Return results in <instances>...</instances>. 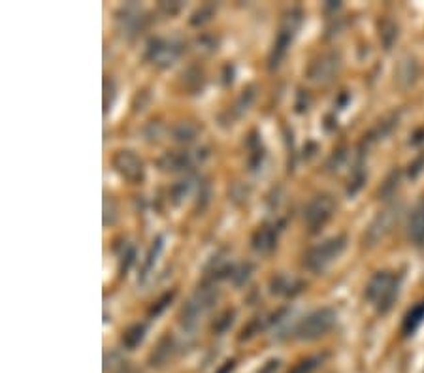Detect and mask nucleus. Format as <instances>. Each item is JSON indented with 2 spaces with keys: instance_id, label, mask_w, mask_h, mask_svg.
Returning a JSON list of instances; mask_svg holds the SVG:
<instances>
[{
  "instance_id": "19",
  "label": "nucleus",
  "mask_w": 424,
  "mask_h": 373,
  "mask_svg": "<svg viewBox=\"0 0 424 373\" xmlns=\"http://www.w3.org/2000/svg\"><path fill=\"white\" fill-rule=\"evenodd\" d=\"M324 359H326V354H315V356L302 359L288 370V373H315L319 366L324 362Z\"/></svg>"
},
{
  "instance_id": "16",
  "label": "nucleus",
  "mask_w": 424,
  "mask_h": 373,
  "mask_svg": "<svg viewBox=\"0 0 424 373\" xmlns=\"http://www.w3.org/2000/svg\"><path fill=\"white\" fill-rule=\"evenodd\" d=\"M145 324H132V326H129L127 330L123 332V337H121V343L123 347L127 349V351H134L136 347H140L142 345V341H144L145 337Z\"/></svg>"
},
{
  "instance_id": "26",
  "label": "nucleus",
  "mask_w": 424,
  "mask_h": 373,
  "mask_svg": "<svg viewBox=\"0 0 424 373\" xmlns=\"http://www.w3.org/2000/svg\"><path fill=\"white\" fill-rule=\"evenodd\" d=\"M173 296H176V292H166V295L162 296V298H160V300H158L157 303H155V306H153L151 317L160 315V313H162V311H165V309L168 308V303H170V301L173 300Z\"/></svg>"
},
{
  "instance_id": "24",
  "label": "nucleus",
  "mask_w": 424,
  "mask_h": 373,
  "mask_svg": "<svg viewBox=\"0 0 424 373\" xmlns=\"http://www.w3.org/2000/svg\"><path fill=\"white\" fill-rule=\"evenodd\" d=\"M232 321H234V311H224L223 315L219 317V319H215V323H213V332L223 334V332H226L231 328Z\"/></svg>"
},
{
  "instance_id": "25",
  "label": "nucleus",
  "mask_w": 424,
  "mask_h": 373,
  "mask_svg": "<svg viewBox=\"0 0 424 373\" xmlns=\"http://www.w3.org/2000/svg\"><path fill=\"white\" fill-rule=\"evenodd\" d=\"M116 211H117L116 202L112 200L109 196H106V198H104V224H106V226L116 223L117 219Z\"/></svg>"
},
{
  "instance_id": "20",
  "label": "nucleus",
  "mask_w": 424,
  "mask_h": 373,
  "mask_svg": "<svg viewBox=\"0 0 424 373\" xmlns=\"http://www.w3.org/2000/svg\"><path fill=\"white\" fill-rule=\"evenodd\" d=\"M251 272H253V264H249V262H245V264H240V266H236V268H232L231 277H232V281H234V285H236V287L244 285L245 281L249 279Z\"/></svg>"
},
{
  "instance_id": "10",
  "label": "nucleus",
  "mask_w": 424,
  "mask_h": 373,
  "mask_svg": "<svg viewBox=\"0 0 424 373\" xmlns=\"http://www.w3.org/2000/svg\"><path fill=\"white\" fill-rule=\"evenodd\" d=\"M339 66H341V61H339L336 53H324L309 65L308 76L315 83H328V81L336 78V74L339 72Z\"/></svg>"
},
{
  "instance_id": "18",
  "label": "nucleus",
  "mask_w": 424,
  "mask_h": 373,
  "mask_svg": "<svg viewBox=\"0 0 424 373\" xmlns=\"http://www.w3.org/2000/svg\"><path fill=\"white\" fill-rule=\"evenodd\" d=\"M417 78V63L413 58H405L402 61V65L398 68V81L402 87H410L415 83Z\"/></svg>"
},
{
  "instance_id": "12",
  "label": "nucleus",
  "mask_w": 424,
  "mask_h": 373,
  "mask_svg": "<svg viewBox=\"0 0 424 373\" xmlns=\"http://www.w3.org/2000/svg\"><path fill=\"white\" fill-rule=\"evenodd\" d=\"M304 285L302 281L296 279V277H293V275H287V273H279V275H275L272 281H270V290H272V295L275 296H296L300 295L304 290Z\"/></svg>"
},
{
  "instance_id": "21",
  "label": "nucleus",
  "mask_w": 424,
  "mask_h": 373,
  "mask_svg": "<svg viewBox=\"0 0 424 373\" xmlns=\"http://www.w3.org/2000/svg\"><path fill=\"white\" fill-rule=\"evenodd\" d=\"M379 36H381L385 47L390 50V45H392L396 38H398V27H396L392 21H385L381 25V32H379Z\"/></svg>"
},
{
  "instance_id": "7",
  "label": "nucleus",
  "mask_w": 424,
  "mask_h": 373,
  "mask_svg": "<svg viewBox=\"0 0 424 373\" xmlns=\"http://www.w3.org/2000/svg\"><path fill=\"white\" fill-rule=\"evenodd\" d=\"M300 21H302L300 19V12H293V14L287 15L279 34H277L275 42H273L272 53H270V68H277L281 65V61L285 58L288 47H290V42L295 38L296 29L300 27Z\"/></svg>"
},
{
  "instance_id": "2",
  "label": "nucleus",
  "mask_w": 424,
  "mask_h": 373,
  "mask_svg": "<svg viewBox=\"0 0 424 373\" xmlns=\"http://www.w3.org/2000/svg\"><path fill=\"white\" fill-rule=\"evenodd\" d=\"M346 236H334L328 237V239H323L321 244L313 245V247L306 253L304 264H306L309 272L324 273L341 257V253L346 251Z\"/></svg>"
},
{
  "instance_id": "1",
  "label": "nucleus",
  "mask_w": 424,
  "mask_h": 373,
  "mask_svg": "<svg viewBox=\"0 0 424 373\" xmlns=\"http://www.w3.org/2000/svg\"><path fill=\"white\" fill-rule=\"evenodd\" d=\"M400 292V277L392 272H377L366 287V298L377 313H388Z\"/></svg>"
},
{
  "instance_id": "11",
  "label": "nucleus",
  "mask_w": 424,
  "mask_h": 373,
  "mask_svg": "<svg viewBox=\"0 0 424 373\" xmlns=\"http://www.w3.org/2000/svg\"><path fill=\"white\" fill-rule=\"evenodd\" d=\"M251 245L253 249L260 255H270L277 245V228L270 226V224L257 228L251 237Z\"/></svg>"
},
{
  "instance_id": "15",
  "label": "nucleus",
  "mask_w": 424,
  "mask_h": 373,
  "mask_svg": "<svg viewBox=\"0 0 424 373\" xmlns=\"http://www.w3.org/2000/svg\"><path fill=\"white\" fill-rule=\"evenodd\" d=\"M158 166L165 172H181L191 166V157L189 153H166L165 157L158 160Z\"/></svg>"
},
{
  "instance_id": "14",
  "label": "nucleus",
  "mask_w": 424,
  "mask_h": 373,
  "mask_svg": "<svg viewBox=\"0 0 424 373\" xmlns=\"http://www.w3.org/2000/svg\"><path fill=\"white\" fill-rule=\"evenodd\" d=\"M119 23H121V29L125 30V34H136L138 30L144 29L145 17L136 8H127L123 12V17H119Z\"/></svg>"
},
{
  "instance_id": "23",
  "label": "nucleus",
  "mask_w": 424,
  "mask_h": 373,
  "mask_svg": "<svg viewBox=\"0 0 424 373\" xmlns=\"http://www.w3.org/2000/svg\"><path fill=\"white\" fill-rule=\"evenodd\" d=\"M160 251H162V237H157V242H153L151 251H149V255H147V262H145L144 275H147V273L151 272L153 264L157 262V259H158V255H160Z\"/></svg>"
},
{
  "instance_id": "4",
  "label": "nucleus",
  "mask_w": 424,
  "mask_h": 373,
  "mask_svg": "<svg viewBox=\"0 0 424 373\" xmlns=\"http://www.w3.org/2000/svg\"><path fill=\"white\" fill-rule=\"evenodd\" d=\"M336 213V200L330 194H317L304 209V221L309 232H319Z\"/></svg>"
},
{
  "instance_id": "9",
  "label": "nucleus",
  "mask_w": 424,
  "mask_h": 373,
  "mask_svg": "<svg viewBox=\"0 0 424 373\" xmlns=\"http://www.w3.org/2000/svg\"><path fill=\"white\" fill-rule=\"evenodd\" d=\"M398 215L400 213H398L396 206H390V208L379 211V215L375 217L372 224H370V228L366 230L364 239L368 242V245H375L379 244L381 239H385L392 232V226L398 223Z\"/></svg>"
},
{
  "instance_id": "22",
  "label": "nucleus",
  "mask_w": 424,
  "mask_h": 373,
  "mask_svg": "<svg viewBox=\"0 0 424 373\" xmlns=\"http://www.w3.org/2000/svg\"><path fill=\"white\" fill-rule=\"evenodd\" d=\"M173 136H176L178 142H193L194 136H196V129H194L193 125H189V122H181V125H178L173 129Z\"/></svg>"
},
{
  "instance_id": "27",
  "label": "nucleus",
  "mask_w": 424,
  "mask_h": 373,
  "mask_svg": "<svg viewBox=\"0 0 424 373\" xmlns=\"http://www.w3.org/2000/svg\"><path fill=\"white\" fill-rule=\"evenodd\" d=\"M234 370V360H231V362H224V366L221 367V372L219 373H229Z\"/></svg>"
},
{
  "instance_id": "3",
  "label": "nucleus",
  "mask_w": 424,
  "mask_h": 373,
  "mask_svg": "<svg viewBox=\"0 0 424 373\" xmlns=\"http://www.w3.org/2000/svg\"><path fill=\"white\" fill-rule=\"evenodd\" d=\"M336 324V311L330 308L315 309L313 313L304 317L296 326V337L302 341H315L319 337L326 336Z\"/></svg>"
},
{
  "instance_id": "5",
  "label": "nucleus",
  "mask_w": 424,
  "mask_h": 373,
  "mask_svg": "<svg viewBox=\"0 0 424 373\" xmlns=\"http://www.w3.org/2000/svg\"><path fill=\"white\" fill-rule=\"evenodd\" d=\"M181 45L173 40L166 38H151L147 42V51L145 57L149 63H153L158 68H170V66L180 58Z\"/></svg>"
},
{
  "instance_id": "13",
  "label": "nucleus",
  "mask_w": 424,
  "mask_h": 373,
  "mask_svg": "<svg viewBox=\"0 0 424 373\" xmlns=\"http://www.w3.org/2000/svg\"><path fill=\"white\" fill-rule=\"evenodd\" d=\"M410 239L415 245H424V198L418 202L411 213Z\"/></svg>"
},
{
  "instance_id": "8",
  "label": "nucleus",
  "mask_w": 424,
  "mask_h": 373,
  "mask_svg": "<svg viewBox=\"0 0 424 373\" xmlns=\"http://www.w3.org/2000/svg\"><path fill=\"white\" fill-rule=\"evenodd\" d=\"M217 298V292L213 290V287H202L198 288V292L193 296V300L189 301L187 306L181 311V323L187 328H194L198 319H200L206 311H208L213 301Z\"/></svg>"
},
{
  "instance_id": "17",
  "label": "nucleus",
  "mask_w": 424,
  "mask_h": 373,
  "mask_svg": "<svg viewBox=\"0 0 424 373\" xmlns=\"http://www.w3.org/2000/svg\"><path fill=\"white\" fill-rule=\"evenodd\" d=\"M423 323H424V301H418L417 306H413V308L407 311V315L403 319V334H405V336L415 334L418 326Z\"/></svg>"
},
{
  "instance_id": "6",
  "label": "nucleus",
  "mask_w": 424,
  "mask_h": 373,
  "mask_svg": "<svg viewBox=\"0 0 424 373\" xmlns=\"http://www.w3.org/2000/svg\"><path fill=\"white\" fill-rule=\"evenodd\" d=\"M112 164H114V170H116L125 181H129V183H142V181H144V160L138 157L134 151H117L114 158H112Z\"/></svg>"
}]
</instances>
